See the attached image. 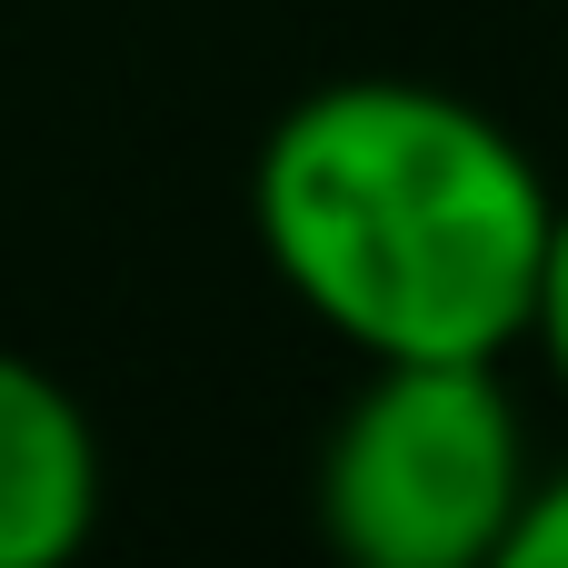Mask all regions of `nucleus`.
<instances>
[{"label":"nucleus","mask_w":568,"mask_h":568,"mask_svg":"<svg viewBox=\"0 0 568 568\" xmlns=\"http://www.w3.org/2000/svg\"><path fill=\"white\" fill-rule=\"evenodd\" d=\"M499 359H379L320 459V529L369 568H479L529 509Z\"/></svg>","instance_id":"obj_2"},{"label":"nucleus","mask_w":568,"mask_h":568,"mask_svg":"<svg viewBox=\"0 0 568 568\" xmlns=\"http://www.w3.org/2000/svg\"><path fill=\"white\" fill-rule=\"evenodd\" d=\"M499 559L509 568H568V469L549 479V489H529V509L509 519Z\"/></svg>","instance_id":"obj_5"},{"label":"nucleus","mask_w":568,"mask_h":568,"mask_svg":"<svg viewBox=\"0 0 568 568\" xmlns=\"http://www.w3.org/2000/svg\"><path fill=\"white\" fill-rule=\"evenodd\" d=\"M270 270L369 359H499L549 240L539 160L459 90L329 80L250 170Z\"/></svg>","instance_id":"obj_1"},{"label":"nucleus","mask_w":568,"mask_h":568,"mask_svg":"<svg viewBox=\"0 0 568 568\" xmlns=\"http://www.w3.org/2000/svg\"><path fill=\"white\" fill-rule=\"evenodd\" d=\"M519 339H539V349H549V369H559V389H568V210H549L539 280H529V329H519Z\"/></svg>","instance_id":"obj_4"},{"label":"nucleus","mask_w":568,"mask_h":568,"mask_svg":"<svg viewBox=\"0 0 568 568\" xmlns=\"http://www.w3.org/2000/svg\"><path fill=\"white\" fill-rule=\"evenodd\" d=\"M100 529V429L20 349H0V568H60Z\"/></svg>","instance_id":"obj_3"}]
</instances>
